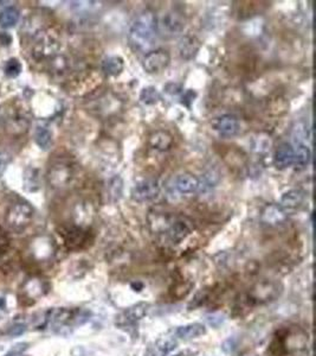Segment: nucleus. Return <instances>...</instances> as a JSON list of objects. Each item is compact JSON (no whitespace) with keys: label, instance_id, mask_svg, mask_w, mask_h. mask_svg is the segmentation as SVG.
Wrapping results in <instances>:
<instances>
[{"label":"nucleus","instance_id":"1","mask_svg":"<svg viewBox=\"0 0 316 356\" xmlns=\"http://www.w3.org/2000/svg\"><path fill=\"white\" fill-rule=\"evenodd\" d=\"M157 32V17L151 11H143L130 24L129 44L134 52H146L153 45Z\"/></svg>","mask_w":316,"mask_h":356},{"label":"nucleus","instance_id":"2","mask_svg":"<svg viewBox=\"0 0 316 356\" xmlns=\"http://www.w3.org/2000/svg\"><path fill=\"white\" fill-rule=\"evenodd\" d=\"M154 226L155 232L161 231L162 234H166L167 240L173 245L180 243L193 230L192 222L186 217H172V219L163 217L162 223H157Z\"/></svg>","mask_w":316,"mask_h":356},{"label":"nucleus","instance_id":"3","mask_svg":"<svg viewBox=\"0 0 316 356\" xmlns=\"http://www.w3.org/2000/svg\"><path fill=\"white\" fill-rule=\"evenodd\" d=\"M186 20L177 11H167L157 18V30L165 37H174L185 30Z\"/></svg>","mask_w":316,"mask_h":356},{"label":"nucleus","instance_id":"4","mask_svg":"<svg viewBox=\"0 0 316 356\" xmlns=\"http://www.w3.org/2000/svg\"><path fill=\"white\" fill-rule=\"evenodd\" d=\"M148 310H150V304L148 303L141 301V303L134 304L116 315L115 325L120 329L132 328L148 314Z\"/></svg>","mask_w":316,"mask_h":356},{"label":"nucleus","instance_id":"5","mask_svg":"<svg viewBox=\"0 0 316 356\" xmlns=\"http://www.w3.org/2000/svg\"><path fill=\"white\" fill-rule=\"evenodd\" d=\"M32 217H34V209L31 208V206L26 203H18L10 208L6 221L13 231L20 232L30 224Z\"/></svg>","mask_w":316,"mask_h":356},{"label":"nucleus","instance_id":"6","mask_svg":"<svg viewBox=\"0 0 316 356\" xmlns=\"http://www.w3.org/2000/svg\"><path fill=\"white\" fill-rule=\"evenodd\" d=\"M211 127L220 137L231 138L237 136L241 131V123L237 117L232 114H224L214 118L211 121Z\"/></svg>","mask_w":316,"mask_h":356},{"label":"nucleus","instance_id":"7","mask_svg":"<svg viewBox=\"0 0 316 356\" xmlns=\"http://www.w3.org/2000/svg\"><path fill=\"white\" fill-rule=\"evenodd\" d=\"M160 192V184L155 178L143 180L134 185L132 190V198L135 202H148L158 197Z\"/></svg>","mask_w":316,"mask_h":356},{"label":"nucleus","instance_id":"8","mask_svg":"<svg viewBox=\"0 0 316 356\" xmlns=\"http://www.w3.org/2000/svg\"><path fill=\"white\" fill-rule=\"evenodd\" d=\"M170 62L169 54L163 49H157L150 52L145 56L142 65L148 74H158L165 70Z\"/></svg>","mask_w":316,"mask_h":356},{"label":"nucleus","instance_id":"9","mask_svg":"<svg viewBox=\"0 0 316 356\" xmlns=\"http://www.w3.org/2000/svg\"><path fill=\"white\" fill-rule=\"evenodd\" d=\"M178 347V341L174 337H160L152 342L143 356H168Z\"/></svg>","mask_w":316,"mask_h":356},{"label":"nucleus","instance_id":"10","mask_svg":"<svg viewBox=\"0 0 316 356\" xmlns=\"http://www.w3.org/2000/svg\"><path fill=\"white\" fill-rule=\"evenodd\" d=\"M174 187L180 194L188 195L197 192L202 187L200 181L191 173H181L174 181Z\"/></svg>","mask_w":316,"mask_h":356},{"label":"nucleus","instance_id":"11","mask_svg":"<svg viewBox=\"0 0 316 356\" xmlns=\"http://www.w3.org/2000/svg\"><path fill=\"white\" fill-rule=\"evenodd\" d=\"M275 166L279 170L288 169L294 165V147L289 144H282L275 152Z\"/></svg>","mask_w":316,"mask_h":356},{"label":"nucleus","instance_id":"12","mask_svg":"<svg viewBox=\"0 0 316 356\" xmlns=\"http://www.w3.org/2000/svg\"><path fill=\"white\" fill-rule=\"evenodd\" d=\"M176 337L179 340L188 341L197 339L206 334V328L202 323H191V324H186L183 326H179L176 330Z\"/></svg>","mask_w":316,"mask_h":356},{"label":"nucleus","instance_id":"13","mask_svg":"<svg viewBox=\"0 0 316 356\" xmlns=\"http://www.w3.org/2000/svg\"><path fill=\"white\" fill-rule=\"evenodd\" d=\"M200 49V42L194 36H185L179 42V54L184 60H192Z\"/></svg>","mask_w":316,"mask_h":356},{"label":"nucleus","instance_id":"14","mask_svg":"<svg viewBox=\"0 0 316 356\" xmlns=\"http://www.w3.org/2000/svg\"><path fill=\"white\" fill-rule=\"evenodd\" d=\"M304 199V192L300 189H293L283 194L281 198V208L283 210H294L302 205Z\"/></svg>","mask_w":316,"mask_h":356},{"label":"nucleus","instance_id":"15","mask_svg":"<svg viewBox=\"0 0 316 356\" xmlns=\"http://www.w3.org/2000/svg\"><path fill=\"white\" fill-rule=\"evenodd\" d=\"M151 146L159 151H166L172 146L173 137L167 131H158L150 138Z\"/></svg>","mask_w":316,"mask_h":356},{"label":"nucleus","instance_id":"16","mask_svg":"<svg viewBox=\"0 0 316 356\" xmlns=\"http://www.w3.org/2000/svg\"><path fill=\"white\" fill-rule=\"evenodd\" d=\"M263 222L267 224H277L285 220V213L277 205H270L264 209L262 214Z\"/></svg>","mask_w":316,"mask_h":356},{"label":"nucleus","instance_id":"17","mask_svg":"<svg viewBox=\"0 0 316 356\" xmlns=\"http://www.w3.org/2000/svg\"><path fill=\"white\" fill-rule=\"evenodd\" d=\"M125 68V62L120 56H109L103 61L102 70L107 76H118Z\"/></svg>","mask_w":316,"mask_h":356},{"label":"nucleus","instance_id":"18","mask_svg":"<svg viewBox=\"0 0 316 356\" xmlns=\"http://www.w3.org/2000/svg\"><path fill=\"white\" fill-rule=\"evenodd\" d=\"M18 20H19V11L16 7H7L0 12V27L4 29L14 27Z\"/></svg>","mask_w":316,"mask_h":356},{"label":"nucleus","instance_id":"19","mask_svg":"<svg viewBox=\"0 0 316 356\" xmlns=\"http://www.w3.org/2000/svg\"><path fill=\"white\" fill-rule=\"evenodd\" d=\"M311 154L309 147L303 144L297 145L296 150H294V164L299 168H306L309 164Z\"/></svg>","mask_w":316,"mask_h":356},{"label":"nucleus","instance_id":"20","mask_svg":"<svg viewBox=\"0 0 316 356\" xmlns=\"http://www.w3.org/2000/svg\"><path fill=\"white\" fill-rule=\"evenodd\" d=\"M35 140L43 150H48L52 145V134L46 127L38 126L35 132Z\"/></svg>","mask_w":316,"mask_h":356},{"label":"nucleus","instance_id":"21","mask_svg":"<svg viewBox=\"0 0 316 356\" xmlns=\"http://www.w3.org/2000/svg\"><path fill=\"white\" fill-rule=\"evenodd\" d=\"M160 99H161V97H160V94L157 90V88H154V87H147V88H143L140 95V100L142 101L145 105H155Z\"/></svg>","mask_w":316,"mask_h":356},{"label":"nucleus","instance_id":"22","mask_svg":"<svg viewBox=\"0 0 316 356\" xmlns=\"http://www.w3.org/2000/svg\"><path fill=\"white\" fill-rule=\"evenodd\" d=\"M20 70H21V65L16 59L10 60L6 63L5 72L9 78H17V76L20 74Z\"/></svg>","mask_w":316,"mask_h":356},{"label":"nucleus","instance_id":"23","mask_svg":"<svg viewBox=\"0 0 316 356\" xmlns=\"http://www.w3.org/2000/svg\"><path fill=\"white\" fill-rule=\"evenodd\" d=\"M24 332H25V325L16 324V325L10 326V328H7V330L5 332V335L10 336V337H17V336L21 335V334H23Z\"/></svg>","mask_w":316,"mask_h":356},{"label":"nucleus","instance_id":"24","mask_svg":"<svg viewBox=\"0 0 316 356\" xmlns=\"http://www.w3.org/2000/svg\"><path fill=\"white\" fill-rule=\"evenodd\" d=\"M26 349H27V343L16 344V346H14L12 349H11L5 356H19L21 353H24V351Z\"/></svg>","mask_w":316,"mask_h":356},{"label":"nucleus","instance_id":"25","mask_svg":"<svg viewBox=\"0 0 316 356\" xmlns=\"http://www.w3.org/2000/svg\"><path fill=\"white\" fill-rule=\"evenodd\" d=\"M199 354V350L197 349H184L179 351V353H177L174 356H197Z\"/></svg>","mask_w":316,"mask_h":356}]
</instances>
